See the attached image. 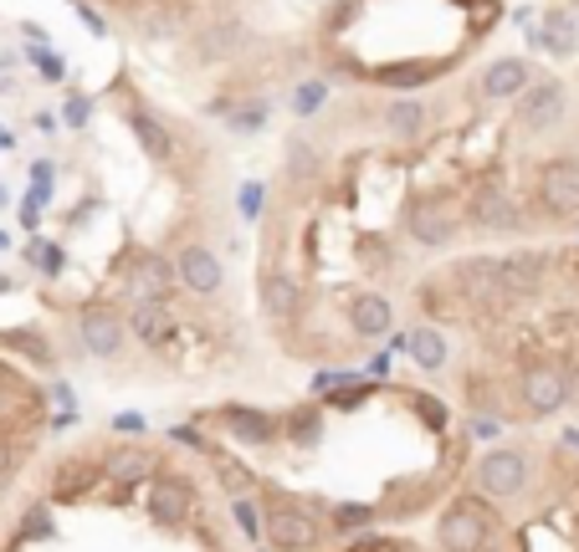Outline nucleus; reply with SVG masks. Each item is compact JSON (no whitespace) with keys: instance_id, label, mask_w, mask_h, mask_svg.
Listing matches in <instances>:
<instances>
[{"instance_id":"f257e3e1","label":"nucleus","mask_w":579,"mask_h":552,"mask_svg":"<svg viewBox=\"0 0 579 552\" xmlns=\"http://www.w3.org/2000/svg\"><path fill=\"white\" fill-rule=\"evenodd\" d=\"M436 542L446 552H487L492 548V512L477 497H457L436 522Z\"/></svg>"},{"instance_id":"f03ea898","label":"nucleus","mask_w":579,"mask_h":552,"mask_svg":"<svg viewBox=\"0 0 579 552\" xmlns=\"http://www.w3.org/2000/svg\"><path fill=\"white\" fill-rule=\"evenodd\" d=\"M539 211L549 221H579V159L559 154L539 164Z\"/></svg>"},{"instance_id":"7ed1b4c3","label":"nucleus","mask_w":579,"mask_h":552,"mask_svg":"<svg viewBox=\"0 0 579 552\" xmlns=\"http://www.w3.org/2000/svg\"><path fill=\"white\" fill-rule=\"evenodd\" d=\"M405 225H410V236H416L420 246H451V236H457V205H451L441 190L416 195V200H410Z\"/></svg>"},{"instance_id":"20e7f679","label":"nucleus","mask_w":579,"mask_h":552,"mask_svg":"<svg viewBox=\"0 0 579 552\" xmlns=\"http://www.w3.org/2000/svg\"><path fill=\"white\" fill-rule=\"evenodd\" d=\"M78 338H82V354L113 358L123 343H129V323H123L119 307L93 303V307H82L78 313Z\"/></svg>"},{"instance_id":"39448f33","label":"nucleus","mask_w":579,"mask_h":552,"mask_svg":"<svg viewBox=\"0 0 579 552\" xmlns=\"http://www.w3.org/2000/svg\"><path fill=\"white\" fill-rule=\"evenodd\" d=\"M267 542L277 552H313L318 542H324V532H318V522H313L303 507H293V501H272L267 507Z\"/></svg>"},{"instance_id":"423d86ee","label":"nucleus","mask_w":579,"mask_h":552,"mask_svg":"<svg viewBox=\"0 0 579 552\" xmlns=\"http://www.w3.org/2000/svg\"><path fill=\"white\" fill-rule=\"evenodd\" d=\"M518 399H524L528 415H559V409L569 405V374L559 364H539L528 368L524 379H518Z\"/></svg>"},{"instance_id":"0eeeda50","label":"nucleus","mask_w":579,"mask_h":552,"mask_svg":"<svg viewBox=\"0 0 579 552\" xmlns=\"http://www.w3.org/2000/svg\"><path fill=\"white\" fill-rule=\"evenodd\" d=\"M477 487L498 501L518 497V491L528 487V456L524 450H487V456L477 460Z\"/></svg>"},{"instance_id":"6e6552de","label":"nucleus","mask_w":579,"mask_h":552,"mask_svg":"<svg viewBox=\"0 0 579 552\" xmlns=\"http://www.w3.org/2000/svg\"><path fill=\"white\" fill-rule=\"evenodd\" d=\"M544 276H549V262H544V251H512V256H498L502 303H524V297H539Z\"/></svg>"},{"instance_id":"1a4fd4ad","label":"nucleus","mask_w":579,"mask_h":552,"mask_svg":"<svg viewBox=\"0 0 579 552\" xmlns=\"http://www.w3.org/2000/svg\"><path fill=\"white\" fill-rule=\"evenodd\" d=\"M175 272L195 297H216V292L226 287V262H221L211 246H201V241H190V246L175 251Z\"/></svg>"},{"instance_id":"9d476101","label":"nucleus","mask_w":579,"mask_h":552,"mask_svg":"<svg viewBox=\"0 0 579 552\" xmlns=\"http://www.w3.org/2000/svg\"><path fill=\"white\" fill-rule=\"evenodd\" d=\"M518 123H524L528 133H553L559 123H565V88L559 82H528L524 92H518Z\"/></svg>"},{"instance_id":"9b49d317","label":"nucleus","mask_w":579,"mask_h":552,"mask_svg":"<svg viewBox=\"0 0 579 552\" xmlns=\"http://www.w3.org/2000/svg\"><path fill=\"white\" fill-rule=\"evenodd\" d=\"M170 262L160 256H134L129 272H123V297L129 303H170Z\"/></svg>"},{"instance_id":"f8f14e48","label":"nucleus","mask_w":579,"mask_h":552,"mask_svg":"<svg viewBox=\"0 0 579 552\" xmlns=\"http://www.w3.org/2000/svg\"><path fill=\"white\" fill-rule=\"evenodd\" d=\"M451 287L467 297V303H498L502 287H498V256H467L457 262L451 272Z\"/></svg>"},{"instance_id":"ddd939ff","label":"nucleus","mask_w":579,"mask_h":552,"mask_svg":"<svg viewBox=\"0 0 579 552\" xmlns=\"http://www.w3.org/2000/svg\"><path fill=\"white\" fill-rule=\"evenodd\" d=\"M467 215H471V225H477V231H518V225H524V221H518V205L502 195L498 184H482Z\"/></svg>"},{"instance_id":"4468645a","label":"nucleus","mask_w":579,"mask_h":552,"mask_svg":"<svg viewBox=\"0 0 579 552\" xmlns=\"http://www.w3.org/2000/svg\"><path fill=\"white\" fill-rule=\"evenodd\" d=\"M349 328L359 333V338H385V333L395 328V307H390V297H379V292H359L349 303Z\"/></svg>"},{"instance_id":"2eb2a0df","label":"nucleus","mask_w":579,"mask_h":552,"mask_svg":"<svg viewBox=\"0 0 579 552\" xmlns=\"http://www.w3.org/2000/svg\"><path fill=\"white\" fill-rule=\"evenodd\" d=\"M123 323H129V333H134L144 348H164V343L175 338V317H170L164 303H134V313L123 317Z\"/></svg>"},{"instance_id":"dca6fc26","label":"nucleus","mask_w":579,"mask_h":552,"mask_svg":"<svg viewBox=\"0 0 579 552\" xmlns=\"http://www.w3.org/2000/svg\"><path fill=\"white\" fill-rule=\"evenodd\" d=\"M221 425H226L236 440H252V446H272V440H277V420H272L267 409L226 405V409H221Z\"/></svg>"},{"instance_id":"f3484780","label":"nucleus","mask_w":579,"mask_h":552,"mask_svg":"<svg viewBox=\"0 0 579 552\" xmlns=\"http://www.w3.org/2000/svg\"><path fill=\"white\" fill-rule=\"evenodd\" d=\"M528 82H534V72H528L524 57H498V62L482 72L477 88H482V98H518Z\"/></svg>"},{"instance_id":"a211bd4d","label":"nucleus","mask_w":579,"mask_h":552,"mask_svg":"<svg viewBox=\"0 0 579 552\" xmlns=\"http://www.w3.org/2000/svg\"><path fill=\"white\" fill-rule=\"evenodd\" d=\"M400 348H405L410 358H416V368H431V374H436V368H446V338H441L436 328H426V323L405 333Z\"/></svg>"},{"instance_id":"6ab92c4d","label":"nucleus","mask_w":579,"mask_h":552,"mask_svg":"<svg viewBox=\"0 0 579 552\" xmlns=\"http://www.w3.org/2000/svg\"><path fill=\"white\" fill-rule=\"evenodd\" d=\"M185 517H190V487L180 481V476H170V481H160V487H154V522L180 527Z\"/></svg>"},{"instance_id":"aec40b11","label":"nucleus","mask_w":579,"mask_h":552,"mask_svg":"<svg viewBox=\"0 0 579 552\" xmlns=\"http://www.w3.org/2000/svg\"><path fill=\"white\" fill-rule=\"evenodd\" d=\"M534 41H539V47H549L553 57H569V52H575V41H579V27L569 21L565 11H549V21L534 31Z\"/></svg>"},{"instance_id":"412c9836","label":"nucleus","mask_w":579,"mask_h":552,"mask_svg":"<svg viewBox=\"0 0 579 552\" xmlns=\"http://www.w3.org/2000/svg\"><path fill=\"white\" fill-rule=\"evenodd\" d=\"M385 123H390V133H395V139H416V133L426 129V108H420L416 98H400V103H390Z\"/></svg>"},{"instance_id":"4be33fe9","label":"nucleus","mask_w":579,"mask_h":552,"mask_svg":"<svg viewBox=\"0 0 579 552\" xmlns=\"http://www.w3.org/2000/svg\"><path fill=\"white\" fill-rule=\"evenodd\" d=\"M262 303H267L272 317L297 313V287H293V276H277V272H272L267 282H262Z\"/></svg>"},{"instance_id":"5701e85b","label":"nucleus","mask_w":579,"mask_h":552,"mask_svg":"<svg viewBox=\"0 0 579 552\" xmlns=\"http://www.w3.org/2000/svg\"><path fill=\"white\" fill-rule=\"evenodd\" d=\"M242 47V27L236 21H216V27L201 31V57H231Z\"/></svg>"},{"instance_id":"b1692460","label":"nucleus","mask_w":579,"mask_h":552,"mask_svg":"<svg viewBox=\"0 0 579 552\" xmlns=\"http://www.w3.org/2000/svg\"><path fill=\"white\" fill-rule=\"evenodd\" d=\"M27 262L37 266L41 276H62V272H68V251L57 246V241H31V246H27Z\"/></svg>"},{"instance_id":"393cba45","label":"nucleus","mask_w":579,"mask_h":552,"mask_svg":"<svg viewBox=\"0 0 579 552\" xmlns=\"http://www.w3.org/2000/svg\"><path fill=\"white\" fill-rule=\"evenodd\" d=\"M129 129L139 133V144H144L154 159H164V154H170V139H164V129H160V123H154V119H149L144 108H134V113H129Z\"/></svg>"},{"instance_id":"a878e982","label":"nucleus","mask_w":579,"mask_h":552,"mask_svg":"<svg viewBox=\"0 0 579 552\" xmlns=\"http://www.w3.org/2000/svg\"><path fill=\"white\" fill-rule=\"evenodd\" d=\"M287 440H293V446H318V440H324V420H318V409H297L293 420H287Z\"/></svg>"},{"instance_id":"bb28decb","label":"nucleus","mask_w":579,"mask_h":552,"mask_svg":"<svg viewBox=\"0 0 579 552\" xmlns=\"http://www.w3.org/2000/svg\"><path fill=\"white\" fill-rule=\"evenodd\" d=\"M211 466H216V476H221V487L231 491V497H246L252 491V471H242L231 456H221V450H211Z\"/></svg>"},{"instance_id":"cd10ccee","label":"nucleus","mask_w":579,"mask_h":552,"mask_svg":"<svg viewBox=\"0 0 579 552\" xmlns=\"http://www.w3.org/2000/svg\"><path fill=\"white\" fill-rule=\"evenodd\" d=\"M328 103V82H318V78H308V82H297L293 88V113L297 119H308V113H318V108Z\"/></svg>"},{"instance_id":"c85d7f7f","label":"nucleus","mask_w":579,"mask_h":552,"mask_svg":"<svg viewBox=\"0 0 579 552\" xmlns=\"http://www.w3.org/2000/svg\"><path fill=\"white\" fill-rule=\"evenodd\" d=\"M154 471V456L149 450H129V456H113L109 460V476H119V481H139V476Z\"/></svg>"},{"instance_id":"c756f323","label":"nucleus","mask_w":579,"mask_h":552,"mask_svg":"<svg viewBox=\"0 0 579 552\" xmlns=\"http://www.w3.org/2000/svg\"><path fill=\"white\" fill-rule=\"evenodd\" d=\"M267 123V103H252V108H242V113H231V129L236 133H256Z\"/></svg>"},{"instance_id":"7c9ffc66","label":"nucleus","mask_w":579,"mask_h":552,"mask_svg":"<svg viewBox=\"0 0 579 552\" xmlns=\"http://www.w3.org/2000/svg\"><path fill=\"white\" fill-rule=\"evenodd\" d=\"M262 200H267V190H262V184H242V195H236V205H242V215L246 221H256V215H262Z\"/></svg>"},{"instance_id":"2f4dec72","label":"nucleus","mask_w":579,"mask_h":552,"mask_svg":"<svg viewBox=\"0 0 579 552\" xmlns=\"http://www.w3.org/2000/svg\"><path fill=\"white\" fill-rule=\"evenodd\" d=\"M287 164H293V170L308 180V174H313V149L303 144V139H293V144H287Z\"/></svg>"},{"instance_id":"473e14b6","label":"nucleus","mask_w":579,"mask_h":552,"mask_svg":"<svg viewBox=\"0 0 579 552\" xmlns=\"http://www.w3.org/2000/svg\"><path fill=\"white\" fill-rule=\"evenodd\" d=\"M31 184H37V195H52V164H47V159L31 164Z\"/></svg>"},{"instance_id":"72a5a7b5","label":"nucleus","mask_w":579,"mask_h":552,"mask_svg":"<svg viewBox=\"0 0 579 552\" xmlns=\"http://www.w3.org/2000/svg\"><path fill=\"white\" fill-rule=\"evenodd\" d=\"M236 522H242V532L256 542V527H262V522H256V507H246V501H236Z\"/></svg>"},{"instance_id":"f704fd0d","label":"nucleus","mask_w":579,"mask_h":552,"mask_svg":"<svg viewBox=\"0 0 579 552\" xmlns=\"http://www.w3.org/2000/svg\"><path fill=\"white\" fill-rule=\"evenodd\" d=\"M113 430H123V435H144V415H119V420H113Z\"/></svg>"},{"instance_id":"c9c22d12","label":"nucleus","mask_w":579,"mask_h":552,"mask_svg":"<svg viewBox=\"0 0 579 552\" xmlns=\"http://www.w3.org/2000/svg\"><path fill=\"white\" fill-rule=\"evenodd\" d=\"M68 123H72V129L88 123V103H82V98H72V103H68Z\"/></svg>"},{"instance_id":"e433bc0d","label":"nucleus","mask_w":579,"mask_h":552,"mask_svg":"<svg viewBox=\"0 0 579 552\" xmlns=\"http://www.w3.org/2000/svg\"><path fill=\"white\" fill-rule=\"evenodd\" d=\"M0 149H16V133L6 129V123H0Z\"/></svg>"},{"instance_id":"4c0bfd02","label":"nucleus","mask_w":579,"mask_h":552,"mask_svg":"<svg viewBox=\"0 0 579 552\" xmlns=\"http://www.w3.org/2000/svg\"><path fill=\"white\" fill-rule=\"evenodd\" d=\"M6 471H11V456H6V446H0V481H6Z\"/></svg>"},{"instance_id":"58836bf2","label":"nucleus","mask_w":579,"mask_h":552,"mask_svg":"<svg viewBox=\"0 0 579 552\" xmlns=\"http://www.w3.org/2000/svg\"><path fill=\"white\" fill-rule=\"evenodd\" d=\"M0 292H11V276H0Z\"/></svg>"},{"instance_id":"ea45409f","label":"nucleus","mask_w":579,"mask_h":552,"mask_svg":"<svg viewBox=\"0 0 579 552\" xmlns=\"http://www.w3.org/2000/svg\"><path fill=\"white\" fill-rule=\"evenodd\" d=\"M0 211H6V184H0Z\"/></svg>"},{"instance_id":"a19ab883","label":"nucleus","mask_w":579,"mask_h":552,"mask_svg":"<svg viewBox=\"0 0 579 552\" xmlns=\"http://www.w3.org/2000/svg\"><path fill=\"white\" fill-rule=\"evenodd\" d=\"M575 276H579V256H575Z\"/></svg>"}]
</instances>
